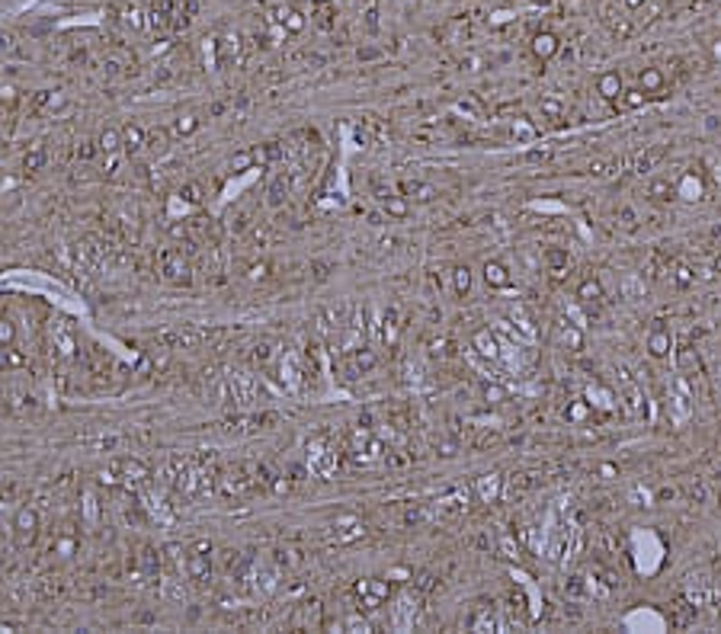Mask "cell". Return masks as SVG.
Masks as SVG:
<instances>
[{"mask_svg":"<svg viewBox=\"0 0 721 634\" xmlns=\"http://www.w3.org/2000/svg\"><path fill=\"white\" fill-rule=\"evenodd\" d=\"M638 83H641V90L648 93V99H651V97H664V90H667V77H664L661 68H645V71H641V77H638Z\"/></svg>","mask_w":721,"mask_h":634,"instance_id":"cell-1","label":"cell"},{"mask_svg":"<svg viewBox=\"0 0 721 634\" xmlns=\"http://www.w3.org/2000/svg\"><path fill=\"white\" fill-rule=\"evenodd\" d=\"M558 48H561V38L554 36V32H539V36L532 38V55L539 61H548L558 55Z\"/></svg>","mask_w":721,"mask_h":634,"instance_id":"cell-2","label":"cell"},{"mask_svg":"<svg viewBox=\"0 0 721 634\" xmlns=\"http://www.w3.org/2000/svg\"><path fill=\"white\" fill-rule=\"evenodd\" d=\"M622 90H625V83H622L619 71H606V74H600V80H596V93H600L603 99H619Z\"/></svg>","mask_w":721,"mask_h":634,"instance_id":"cell-3","label":"cell"},{"mask_svg":"<svg viewBox=\"0 0 721 634\" xmlns=\"http://www.w3.org/2000/svg\"><path fill=\"white\" fill-rule=\"evenodd\" d=\"M484 282L491 288H510V269L500 263V260H487L484 263Z\"/></svg>","mask_w":721,"mask_h":634,"instance_id":"cell-4","label":"cell"},{"mask_svg":"<svg viewBox=\"0 0 721 634\" xmlns=\"http://www.w3.org/2000/svg\"><path fill=\"white\" fill-rule=\"evenodd\" d=\"M673 196H680V192H676V183H670L667 176H657V180L648 183V199L651 202H670Z\"/></svg>","mask_w":721,"mask_h":634,"instance_id":"cell-5","label":"cell"},{"mask_svg":"<svg viewBox=\"0 0 721 634\" xmlns=\"http://www.w3.org/2000/svg\"><path fill=\"white\" fill-rule=\"evenodd\" d=\"M670 346H673V340H670V330L657 327V330L648 333V353H651L654 359H664V355L670 353Z\"/></svg>","mask_w":721,"mask_h":634,"instance_id":"cell-6","label":"cell"},{"mask_svg":"<svg viewBox=\"0 0 721 634\" xmlns=\"http://www.w3.org/2000/svg\"><path fill=\"white\" fill-rule=\"evenodd\" d=\"M577 298L584 304H600L603 302V286H600V279H584L580 282V288H577Z\"/></svg>","mask_w":721,"mask_h":634,"instance_id":"cell-7","label":"cell"},{"mask_svg":"<svg viewBox=\"0 0 721 634\" xmlns=\"http://www.w3.org/2000/svg\"><path fill=\"white\" fill-rule=\"evenodd\" d=\"M36 528H38L36 509H20V516H16V532H20L23 538H32L36 535Z\"/></svg>","mask_w":721,"mask_h":634,"instance_id":"cell-8","label":"cell"},{"mask_svg":"<svg viewBox=\"0 0 721 634\" xmlns=\"http://www.w3.org/2000/svg\"><path fill=\"white\" fill-rule=\"evenodd\" d=\"M558 333H561V343H564V346H570V353L584 349V333L577 330L574 324H558Z\"/></svg>","mask_w":721,"mask_h":634,"instance_id":"cell-9","label":"cell"},{"mask_svg":"<svg viewBox=\"0 0 721 634\" xmlns=\"http://www.w3.org/2000/svg\"><path fill=\"white\" fill-rule=\"evenodd\" d=\"M404 196L407 199H417V202H430L436 196V189L430 183H404Z\"/></svg>","mask_w":721,"mask_h":634,"instance_id":"cell-10","label":"cell"},{"mask_svg":"<svg viewBox=\"0 0 721 634\" xmlns=\"http://www.w3.org/2000/svg\"><path fill=\"white\" fill-rule=\"evenodd\" d=\"M382 205H385V211L388 215H391V218H404V215H407V196H391V192H388V196H382Z\"/></svg>","mask_w":721,"mask_h":634,"instance_id":"cell-11","label":"cell"},{"mask_svg":"<svg viewBox=\"0 0 721 634\" xmlns=\"http://www.w3.org/2000/svg\"><path fill=\"white\" fill-rule=\"evenodd\" d=\"M587 397H590V407H596V410H612V394H609L603 385H590Z\"/></svg>","mask_w":721,"mask_h":634,"instance_id":"cell-12","label":"cell"},{"mask_svg":"<svg viewBox=\"0 0 721 634\" xmlns=\"http://www.w3.org/2000/svg\"><path fill=\"white\" fill-rule=\"evenodd\" d=\"M478 493H481V500H484V503H491V500L500 493V477H497V474H484L478 481Z\"/></svg>","mask_w":721,"mask_h":634,"instance_id":"cell-13","label":"cell"},{"mask_svg":"<svg viewBox=\"0 0 721 634\" xmlns=\"http://www.w3.org/2000/svg\"><path fill=\"white\" fill-rule=\"evenodd\" d=\"M615 103L622 106V109H638V106H645L648 103V93L638 87V90H622V97L615 99Z\"/></svg>","mask_w":721,"mask_h":634,"instance_id":"cell-14","label":"cell"},{"mask_svg":"<svg viewBox=\"0 0 721 634\" xmlns=\"http://www.w3.org/2000/svg\"><path fill=\"white\" fill-rule=\"evenodd\" d=\"M590 400H574V404H570L568 410H564V416H568L570 423H584L587 416H590Z\"/></svg>","mask_w":721,"mask_h":634,"instance_id":"cell-15","label":"cell"},{"mask_svg":"<svg viewBox=\"0 0 721 634\" xmlns=\"http://www.w3.org/2000/svg\"><path fill=\"white\" fill-rule=\"evenodd\" d=\"M545 260H548V266H552V272L568 269V253H564V250H558V247H548L545 250Z\"/></svg>","mask_w":721,"mask_h":634,"instance_id":"cell-16","label":"cell"},{"mask_svg":"<svg viewBox=\"0 0 721 634\" xmlns=\"http://www.w3.org/2000/svg\"><path fill=\"white\" fill-rule=\"evenodd\" d=\"M452 279H456V292L465 295L471 288V269L468 266H456V269H452Z\"/></svg>","mask_w":721,"mask_h":634,"instance_id":"cell-17","label":"cell"},{"mask_svg":"<svg viewBox=\"0 0 721 634\" xmlns=\"http://www.w3.org/2000/svg\"><path fill=\"white\" fill-rule=\"evenodd\" d=\"M196 129H199V119H196V115H180V119L174 122V135H192Z\"/></svg>","mask_w":721,"mask_h":634,"instance_id":"cell-18","label":"cell"},{"mask_svg":"<svg viewBox=\"0 0 721 634\" xmlns=\"http://www.w3.org/2000/svg\"><path fill=\"white\" fill-rule=\"evenodd\" d=\"M664 157V151L661 148H654L651 154H645V157H638V174H648V170H651L654 164H657V160Z\"/></svg>","mask_w":721,"mask_h":634,"instance_id":"cell-19","label":"cell"},{"mask_svg":"<svg viewBox=\"0 0 721 634\" xmlns=\"http://www.w3.org/2000/svg\"><path fill=\"white\" fill-rule=\"evenodd\" d=\"M561 113H564V106L558 103V99H542V115H552V119H561Z\"/></svg>","mask_w":721,"mask_h":634,"instance_id":"cell-20","label":"cell"},{"mask_svg":"<svg viewBox=\"0 0 721 634\" xmlns=\"http://www.w3.org/2000/svg\"><path fill=\"white\" fill-rule=\"evenodd\" d=\"M600 16H603V23H612L615 16V0H600Z\"/></svg>","mask_w":721,"mask_h":634,"instance_id":"cell-21","label":"cell"},{"mask_svg":"<svg viewBox=\"0 0 721 634\" xmlns=\"http://www.w3.org/2000/svg\"><path fill=\"white\" fill-rule=\"evenodd\" d=\"M13 337H16L13 324H10V320H0V343H13Z\"/></svg>","mask_w":721,"mask_h":634,"instance_id":"cell-22","label":"cell"},{"mask_svg":"<svg viewBox=\"0 0 721 634\" xmlns=\"http://www.w3.org/2000/svg\"><path fill=\"white\" fill-rule=\"evenodd\" d=\"M99 141H103V151H113L115 144H119V135H115V132H106V135L99 138Z\"/></svg>","mask_w":721,"mask_h":634,"instance_id":"cell-23","label":"cell"},{"mask_svg":"<svg viewBox=\"0 0 721 634\" xmlns=\"http://www.w3.org/2000/svg\"><path fill=\"white\" fill-rule=\"evenodd\" d=\"M676 282H680V286H690V282H692L690 269H680V272H676Z\"/></svg>","mask_w":721,"mask_h":634,"instance_id":"cell-24","label":"cell"},{"mask_svg":"<svg viewBox=\"0 0 721 634\" xmlns=\"http://www.w3.org/2000/svg\"><path fill=\"white\" fill-rule=\"evenodd\" d=\"M484 394H487V400H503V391H500V388H487Z\"/></svg>","mask_w":721,"mask_h":634,"instance_id":"cell-25","label":"cell"},{"mask_svg":"<svg viewBox=\"0 0 721 634\" xmlns=\"http://www.w3.org/2000/svg\"><path fill=\"white\" fill-rule=\"evenodd\" d=\"M712 61H721V38L712 42Z\"/></svg>","mask_w":721,"mask_h":634,"instance_id":"cell-26","label":"cell"},{"mask_svg":"<svg viewBox=\"0 0 721 634\" xmlns=\"http://www.w3.org/2000/svg\"><path fill=\"white\" fill-rule=\"evenodd\" d=\"M478 340H481V343H484V346H487V333H481ZM481 353H484V355H493V353H497V349H493V343H491V349H481Z\"/></svg>","mask_w":721,"mask_h":634,"instance_id":"cell-27","label":"cell"},{"mask_svg":"<svg viewBox=\"0 0 721 634\" xmlns=\"http://www.w3.org/2000/svg\"><path fill=\"white\" fill-rule=\"evenodd\" d=\"M625 7H629V10H641V7H645V0H625Z\"/></svg>","mask_w":721,"mask_h":634,"instance_id":"cell-28","label":"cell"},{"mask_svg":"<svg viewBox=\"0 0 721 634\" xmlns=\"http://www.w3.org/2000/svg\"><path fill=\"white\" fill-rule=\"evenodd\" d=\"M712 269H715V272H718V276H721V253H718V257H715V263H712Z\"/></svg>","mask_w":721,"mask_h":634,"instance_id":"cell-29","label":"cell"}]
</instances>
